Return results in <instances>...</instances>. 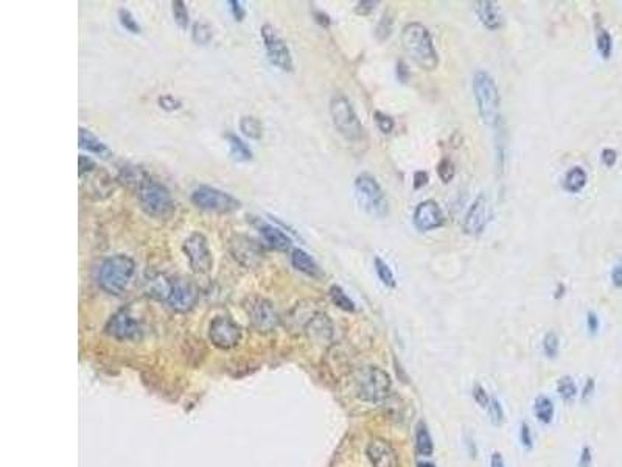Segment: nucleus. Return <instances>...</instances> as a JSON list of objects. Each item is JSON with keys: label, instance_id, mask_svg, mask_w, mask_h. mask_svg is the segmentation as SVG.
I'll list each match as a JSON object with an SVG mask.
<instances>
[{"label": "nucleus", "instance_id": "f257e3e1", "mask_svg": "<svg viewBox=\"0 0 622 467\" xmlns=\"http://www.w3.org/2000/svg\"><path fill=\"white\" fill-rule=\"evenodd\" d=\"M401 46L411 59L423 70H436L439 57L431 34L423 23L410 22L401 32Z\"/></svg>", "mask_w": 622, "mask_h": 467}, {"label": "nucleus", "instance_id": "f03ea898", "mask_svg": "<svg viewBox=\"0 0 622 467\" xmlns=\"http://www.w3.org/2000/svg\"><path fill=\"white\" fill-rule=\"evenodd\" d=\"M150 295L176 312H188L197 306L198 288L192 282L176 277H159L151 284Z\"/></svg>", "mask_w": 622, "mask_h": 467}, {"label": "nucleus", "instance_id": "7ed1b4c3", "mask_svg": "<svg viewBox=\"0 0 622 467\" xmlns=\"http://www.w3.org/2000/svg\"><path fill=\"white\" fill-rule=\"evenodd\" d=\"M136 276V262L126 254H115L105 259L99 268V285L108 295L120 296Z\"/></svg>", "mask_w": 622, "mask_h": 467}, {"label": "nucleus", "instance_id": "20e7f679", "mask_svg": "<svg viewBox=\"0 0 622 467\" xmlns=\"http://www.w3.org/2000/svg\"><path fill=\"white\" fill-rule=\"evenodd\" d=\"M137 198L145 214L156 220H168L176 210L174 199L170 190L151 178H145L137 186Z\"/></svg>", "mask_w": 622, "mask_h": 467}, {"label": "nucleus", "instance_id": "39448f33", "mask_svg": "<svg viewBox=\"0 0 622 467\" xmlns=\"http://www.w3.org/2000/svg\"><path fill=\"white\" fill-rule=\"evenodd\" d=\"M473 94L479 117L489 126H495L499 122V109H501V97L496 86L495 78L489 72L479 70L473 77Z\"/></svg>", "mask_w": 622, "mask_h": 467}, {"label": "nucleus", "instance_id": "423d86ee", "mask_svg": "<svg viewBox=\"0 0 622 467\" xmlns=\"http://www.w3.org/2000/svg\"><path fill=\"white\" fill-rule=\"evenodd\" d=\"M353 384H355L357 397L368 404L384 402L392 390V380L389 374L375 366H368L358 371Z\"/></svg>", "mask_w": 622, "mask_h": 467}, {"label": "nucleus", "instance_id": "0eeeda50", "mask_svg": "<svg viewBox=\"0 0 622 467\" xmlns=\"http://www.w3.org/2000/svg\"><path fill=\"white\" fill-rule=\"evenodd\" d=\"M330 115L334 128L344 139L350 142H359L364 136L361 120L353 109L350 100L344 95H334L330 100Z\"/></svg>", "mask_w": 622, "mask_h": 467}, {"label": "nucleus", "instance_id": "6e6552de", "mask_svg": "<svg viewBox=\"0 0 622 467\" xmlns=\"http://www.w3.org/2000/svg\"><path fill=\"white\" fill-rule=\"evenodd\" d=\"M355 193L361 208L374 218H384L389 212L388 198L378 181L369 173H361L355 178Z\"/></svg>", "mask_w": 622, "mask_h": 467}, {"label": "nucleus", "instance_id": "1a4fd4ad", "mask_svg": "<svg viewBox=\"0 0 622 467\" xmlns=\"http://www.w3.org/2000/svg\"><path fill=\"white\" fill-rule=\"evenodd\" d=\"M192 203L199 209L215 214H229L241 208V203L235 197L212 186L197 187L192 193Z\"/></svg>", "mask_w": 622, "mask_h": 467}, {"label": "nucleus", "instance_id": "9d476101", "mask_svg": "<svg viewBox=\"0 0 622 467\" xmlns=\"http://www.w3.org/2000/svg\"><path fill=\"white\" fill-rule=\"evenodd\" d=\"M260 36L263 41L266 57L270 63L282 72H292L294 63H292V54L286 41L279 34L271 23H263L260 28Z\"/></svg>", "mask_w": 622, "mask_h": 467}, {"label": "nucleus", "instance_id": "9b49d317", "mask_svg": "<svg viewBox=\"0 0 622 467\" xmlns=\"http://www.w3.org/2000/svg\"><path fill=\"white\" fill-rule=\"evenodd\" d=\"M182 252L185 254L188 265L197 275H207L213 266V256L205 235L192 232L182 244Z\"/></svg>", "mask_w": 622, "mask_h": 467}, {"label": "nucleus", "instance_id": "f8f14e48", "mask_svg": "<svg viewBox=\"0 0 622 467\" xmlns=\"http://www.w3.org/2000/svg\"><path fill=\"white\" fill-rule=\"evenodd\" d=\"M246 315L249 323L260 333L274 332L280 324V317L272 302L265 298H251L246 302Z\"/></svg>", "mask_w": 622, "mask_h": 467}, {"label": "nucleus", "instance_id": "ddd939ff", "mask_svg": "<svg viewBox=\"0 0 622 467\" xmlns=\"http://www.w3.org/2000/svg\"><path fill=\"white\" fill-rule=\"evenodd\" d=\"M241 327L229 317H217L209 326V339L218 349H232L241 341Z\"/></svg>", "mask_w": 622, "mask_h": 467}, {"label": "nucleus", "instance_id": "4468645a", "mask_svg": "<svg viewBox=\"0 0 622 467\" xmlns=\"http://www.w3.org/2000/svg\"><path fill=\"white\" fill-rule=\"evenodd\" d=\"M106 332L108 335L119 339V341H131V339H137L140 337L142 324L128 308H121L108 321Z\"/></svg>", "mask_w": 622, "mask_h": 467}, {"label": "nucleus", "instance_id": "2eb2a0df", "mask_svg": "<svg viewBox=\"0 0 622 467\" xmlns=\"http://www.w3.org/2000/svg\"><path fill=\"white\" fill-rule=\"evenodd\" d=\"M229 246L232 256L235 257V260H239L243 266H246V268H255L265 257L263 246L257 240L246 237V235H235V237H232Z\"/></svg>", "mask_w": 622, "mask_h": 467}, {"label": "nucleus", "instance_id": "dca6fc26", "mask_svg": "<svg viewBox=\"0 0 622 467\" xmlns=\"http://www.w3.org/2000/svg\"><path fill=\"white\" fill-rule=\"evenodd\" d=\"M489 223V201L484 193L474 199L462 223V230L468 235H481Z\"/></svg>", "mask_w": 622, "mask_h": 467}, {"label": "nucleus", "instance_id": "f3484780", "mask_svg": "<svg viewBox=\"0 0 622 467\" xmlns=\"http://www.w3.org/2000/svg\"><path fill=\"white\" fill-rule=\"evenodd\" d=\"M445 217L442 209L439 208V204L434 199H426V201L420 203L416 210H414V226L422 232H428V230H434L437 228L443 226Z\"/></svg>", "mask_w": 622, "mask_h": 467}, {"label": "nucleus", "instance_id": "a211bd4d", "mask_svg": "<svg viewBox=\"0 0 622 467\" xmlns=\"http://www.w3.org/2000/svg\"><path fill=\"white\" fill-rule=\"evenodd\" d=\"M365 455L372 467H399L397 452L384 439H372L365 448Z\"/></svg>", "mask_w": 622, "mask_h": 467}, {"label": "nucleus", "instance_id": "6ab92c4d", "mask_svg": "<svg viewBox=\"0 0 622 467\" xmlns=\"http://www.w3.org/2000/svg\"><path fill=\"white\" fill-rule=\"evenodd\" d=\"M474 13L479 17V21L487 30H495L501 28L503 26V16L496 2L492 0H479L474 3Z\"/></svg>", "mask_w": 622, "mask_h": 467}, {"label": "nucleus", "instance_id": "aec40b11", "mask_svg": "<svg viewBox=\"0 0 622 467\" xmlns=\"http://www.w3.org/2000/svg\"><path fill=\"white\" fill-rule=\"evenodd\" d=\"M257 228L260 230L261 237H263L266 244L270 245L271 248H274V250L286 251V250H290V248H291L292 240L283 232V230H280L279 228L274 226V224L260 221L257 224Z\"/></svg>", "mask_w": 622, "mask_h": 467}, {"label": "nucleus", "instance_id": "412c9836", "mask_svg": "<svg viewBox=\"0 0 622 467\" xmlns=\"http://www.w3.org/2000/svg\"><path fill=\"white\" fill-rule=\"evenodd\" d=\"M78 139H80V148L86 150L88 153L100 156L103 159H108L109 156H112L111 150L108 148V145L105 142H101L100 139L89 130L80 128V131H78Z\"/></svg>", "mask_w": 622, "mask_h": 467}, {"label": "nucleus", "instance_id": "4be33fe9", "mask_svg": "<svg viewBox=\"0 0 622 467\" xmlns=\"http://www.w3.org/2000/svg\"><path fill=\"white\" fill-rule=\"evenodd\" d=\"M291 265L294 266L297 271H301L307 276L311 277L321 276L319 265L316 264V260L311 257L307 251L301 250V248H296V250L291 251Z\"/></svg>", "mask_w": 622, "mask_h": 467}, {"label": "nucleus", "instance_id": "5701e85b", "mask_svg": "<svg viewBox=\"0 0 622 467\" xmlns=\"http://www.w3.org/2000/svg\"><path fill=\"white\" fill-rule=\"evenodd\" d=\"M332 330H333L332 324L325 315H314V317L310 318L307 323V332L321 343L330 341V338L333 335Z\"/></svg>", "mask_w": 622, "mask_h": 467}, {"label": "nucleus", "instance_id": "b1692460", "mask_svg": "<svg viewBox=\"0 0 622 467\" xmlns=\"http://www.w3.org/2000/svg\"><path fill=\"white\" fill-rule=\"evenodd\" d=\"M225 141H228L229 145L230 156L235 161L249 162L252 159V150L248 147V143H245L241 137L234 135V132H229V135H225Z\"/></svg>", "mask_w": 622, "mask_h": 467}, {"label": "nucleus", "instance_id": "393cba45", "mask_svg": "<svg viewBox=\"0 0 622 467\" xmlns=\"http://www.w3.org/2000/svg\"><path fill=\"white\" fill-rule=\"evenodd\" d=\"M416 450L422 457H431L434 452V444L425 422H419L416 427Z\"/></svg>", "mask_w": 622, "mask_h": 467}, {"label": "nucleus", "instance_id": "a878e982", "mask_svg": "<svg viewBox=\"0 0 622 467\" xmlns=\"http://www.w3.org/2000/svg\"><path fill=\"white\" fill-rule=\"evenodd\" d=\"M587 181H588L587 172H585L582 167H574L566 173L563 184L565 189L570 193H579L585 186H587Z\"/></svg>", "mask_w": 622, "mask_h": 467}, {"label": "nucleus", "instance_id": "bb28decb", "mask_svg": "<svg viewBox=\"0 0 622 467\" xmlns=\"http://www.w3.org/2000/svg\"><path fill=\"white\" fill-rule=\"evenodd\" d=\"M534 415L541 424H551L554 419V404L550 397L539 396L534 402Z\"/></svg>", "mask_w": 622, "mask_h": 467}, {"label": "nucleus", "instance_id": "cd10ccee", "mask_svg": "<svg viewBox=\"0 0 622 467\" xmlns=\"http://www.w3.org/2000/svg\"><path fill=\"white\" fill-rule=\"evenodd\" d=\"M240 131L246 137L259 141V139H261V136H263V125H261L257 117L246 115V117H241L240 120Z\"/></svg>", "mask_w": 622, "mask_h": 467}, {"label": "nucleus", "instance_id": "c85d7f7f", "mask_svg": "<svg viewBox=\"0 0 622 467\" xmlns=\"http://www.w3.org/2000/svg\"><path fill=\"white\" fill-rule=\"evenodd\" d=\"M374 265H375V271H377L378 279H380V281L386 285L388 288H394L395 285H397V281H395V276L391 270V266H389L381 257H378V256L374 259Z\"/></svg>", "mask_w": 622, "mask_h": 467}, {"label": "nucleus", "instance_id": "c756f323", "mask_svg": "<svg viewBox=\"0 0 622 467\" xmlns=\"http://www.w3.org/2000/svg\"><path fill=\"white\" fill-rule=\"evenodd\" d=\"M330 298L334 302V306L343 308L345 312H355V302H353L349 296L345 295V291L339 287V285H332L330 287Z\"/></svg>", "mask_w": 622, "mask_h": 467}, {"label": "nucleus", "instance_id": "7c9ffc66", "mask_svg": "<svg viewBox=\"0 0 622 467\" xmlns=\"http://www.w3.org/2000/svg\"><path fill=\"white\" fill-rule=\"evenodd\" d=\"M596 42H597V50H599V53L602 54V58L608 59L610 57H612L613 39H612V36H610V33L607 32L605 28H602V27L597 28Z\"/></svg>", "mask_w": 622, "mask_h": 467}, {"label": "nucleus", "instance_id": "2f4dec72", "mask_svg": "<svg viewBox=\"0 0 622 467\" xmlns=\"http://www.w3.org/2000/svg\"><path fill=\"white\" fill-rule=\"evenodd\" d=\"M172 11L174 22L178 23V27L181 30H187L188 23H190V14H188L185 2H182V0H174V2H172Z\"/></svg>", "mask_w": 622, "mask_h": 467}, {"label": "nucleus", "instance_id": "473e14b6", "mask_svg": "<svg viewBox=\"0 0 622 467\" xmlns=\"http://www.w3.org/2000/svg\"><path fill=\"white\" fill-rule=\"evenodd\" d=\"M557 393L565 402H571V400L577 396V386L574 384V380H572L570 375L560 379L557 384Z\"/></svg>", "mask_w": 622, "mask_h": 467}, {"label": "nucleus", "instance_id": "72a5a7b5", "mask_svg": "<svg viewBox=\"0 0 622 467\" xmlns=\"http://www.w3.org/2000/svg\"><path fill=\"white\" fill-rule=\"evenodd\" d=\"M192 38H193L194 42H197V44H201V46L209 44V42L213 38L212 27L209 26V23H205V22H197L193 26Z\"/></svg>", "mask_w": 622, "mask_h": 467}, {"label": "nucleus", "instance_id": "f704fd0d", "mask_svg": "<svg viewBox=\"0 0 622 467\" xmlns=\"http://www.w3.org/2000/svg\"><path fill=\"white\" fill-rule=\"evenodd\" d=\"M560 348V339L556 332H548L545 338H543V352L548 359H556Z\"/></svg>", "mask_w": 622, "mask_h": 467}, {"label": "nucleus", "instance_id": "c9c22d12", "mask_svg": "<svg viewBox=\"0 0 622 467\" xmlns=\"http://www.w3.org/2000/svg\"><path fill=\"white\" fill-rule=\"evenodd\" d=\"M119 21H120V23H121V27H123V28L126 30V32H130V33H132V34L140 33V26H139V22H137L136 17L132 16V13H131L130 10L120 8V10H119Z\"/></svg>", "mask_w": 622, "mask_h": 467}, {"label": "nucleus", "instance_id": "e433bc0d", "mask_svg": "<svg viewBox=\"0 0 622 467\" xmlns=\"http://www.w3.org/2000/svg\"><path fill=\"white\" fill-rule=\"evenodd\" d=\"M392 26H394V19H392V16L389 14V10L386 11V13L383 14V17L380 19V22H378V26H377V38H378V41H386L389 36H391V33H392Z\"/></svg>", "mask_w": 622, "mask_h": 467}, {"label": "nucleus", "instance_id": "4c0bfd02", "mask_svg": "<svg viewBox=\"0 0 622 467\" xmlns=\"http://www.w3.org/2000/svg\"><path fill=\"white\" fill-rule=\"evenodd\" d=\"M437 175L443 184H448L454 178V163L448 157H443L437 166Z\"/></svg>", "mask_w": 622, "mask_h": 467}, {"label": "nucleus", "instance_id": "58836bf2", "mask_svg": "<svg viewBox=\"0 0 622 467\" xmlns=\"http://www.w3.org/2000/svg\"><path fill=\"white\" fill-rule=\"evenodd\" d=\"M374 117H375V123L378 126V130H380L383 135H389V132H392L395 122L391 115L384 114L381 111H375Z\"/></svg>", "mask_w": 622, "mask_h": 467}, {"label": "nucleus", "instance_id": "ea45409f", "mask_svg": "<svg viewBox=\"0 0 622 467\" xmlns=\"http://www.w3.org/2000/svg\"><path fill=\"white\" fill-rule=\"evenodd\" d=\"M489 416H490V421L493 422V426H501V424L504 422V410L496 397L490 399Z\"/></svg>", "mask_w": 622, "mask_h": 467}, {"label": "nucleus", "instance_id": "a19ab883", "mask_svg": "<svg viewBox=\"0 0 622 467\" xmlns=\"http://www.w3.org/2000/svg\"><path fill=\"white\" fill-rule=\"evenodd\" d=\"M157 105H159V108L163 109V111L173 112V111H178V109L182 108V101L176 99V97H173V95L165 94V95H162V97H159V99H157Z\"/></svg>", "mask_w": 622, "mask_h": 467}, {"label": "nucleus", "instance_id": "79ce46f5", "mask_svg": "<svg viewBox=\"0 0 622 467\" xmlns=\"http://www.w3.org/2000/svg\"><path fill=\"white\" fill-rule=\"evenodd\" d=\"M472 396L474 399V402H476L481 406V408H489L490 397H489V394H487V391L484 390L483 385H479V384L473 385Z\"/></svg>", "mask_w": 622, "mask_h": 467}, {"label": "nucleus", "instance_id": "37998d69", "mask_svg": "<svg viewBox=\"0 0 622 467\" xmlns=\"http://www.w3.org/2000/svg\"><path fill=\"white\" fill-rule=\"evenodd\" d=\"M520 441H521V446L526 448V450H530V448L534 447V438H532V432H530V428H529V426L526 422H521V427H520Z\"/></svg>", "mask_w": 622, "mask_h": 467}, {"label": "nucleus", "instance_id": "c03bdc74", "mask_svg": "<svg viewBox=\"0 0 622 467\" xmlns=\"http://www.w3.org/2000/svg\"><path fill=\"white\" fill-rule=\"evenodd\" d=\"M229 8H230L232 16H234V19L237 22H241L243 19H245L246 11H245V8H243V5H241V2H239V0H230Z\"/></svg>", "mask_w": 622, "mask_h": 467}, {"label": "nucleus", "instance_id": "a18cd8bd", "mask_svg": "<svg viewBox=\"0 0 622 467\" xmlns=\"http://www.w3.org/2000/svg\"><path fill=\"white\" fill-rule=\"evenodd\" d=\"M97 163L88 156H80V177L83 178L84 175H89L95 172Z\"/></svg>", "mask_w": 622, "mask_h": 467}, {"label": "nucleus", "instance_id": "49530a36", "mask_svg": "<svg viewBox=\"0 0 622 467\" xmlns=\"http://www.w3.org/2000/svg\"><path fill=\"white\" fill-rule=\"evenodd\" d=\"M375 7H377V2H372V0H363V2H358L355 11L361 16H368L375 10Z\"/></svg>", "mask_w": 622, "mask_h": 467}, {"label": "nucleus", "instance_id": "de8ad7c7", "mask_svg": "<svg viewBox=\"0 0 622 467\" xmlns=\"http://www.w3.org/2000/svg\"><path fill=\"white\" fill-rule=\"evenodd\" d=\"M410 77H411V72H410V68H408V64L403 61V59H399L397 61V78L401 83H408Z\"/></svg>", "mask_w": 622, "mask_h": 467}, {"label": "nucleus", "instance_id": "09e8293b", "mask_svg": "<svg viewBox=\"0 0 622 467\" xmlns=\"http://www.w3.org/2000/svg\"><path fill=\"white\" fill-rule=\"evenodd\" d=\"M601 157H602V162L605 163L607 167H613L616 161H618V153H616V151L612 148H605L602 151Z\"/></svg>", "mask_w": 622, "mask_h": 467}, {"label": "nucleus", "instance_id": "8fccbe9b", "mask_svg": "<svg viewBox=\"0 0 622 467\" xmlns=\"http://www.w3.org/2000/svg\"><path fill=\"white\" fill-rule=\"evenodd\" d=\"M593 463V455H591V448L585 446L581 452V458H579V467H591Z\"/></svg>", "mask_w": 622, "mask_h": 467}, {"label": "nucleus", "instance_id": "3c124183", "mask_svg": "<svg viewBox=\"0 0 622 467\" xmlns=\"http://www.w3.org/2000/svg\"><path fill=\"white\" fill-rule=\"evenodd\" d=\"M426 184H428V173L423 172V170L414 173V189H422Z\"/></svg>", "mask_w": 622, "mask_h": 467}, {"label": "nucleus", "instance_id": "603ef678", "mask_svg": "<svg viewBox=\"0 0 622 467\" xmlns=\"http://www.w3.org/2000/svg\"><path fill=\"white\" fill-rule=\"evenodd\" d=\"M587 326H588V330L591 333H596L597 329H599V318H597V315L594 312H588V315H587Z\"/></svg>", "mask_w": 622, "mask_h": 467}, {"label": "nucleus", "instance_id": "864d4df0", "mask_svg": "<svg viewBox=\"0 0 622 467\" xmlns=\"http://www.w3.org/2000/svg\"><path fill=\"white\" fill-rule=\"evenodd\" d=\"M612 282L614 287L622 288V262L619 265H616L613 271H612Z\"/></svg>", "mask_w": 622, "mask_h": 467}, {"label": "nucleus", "instance_id": "5fc2aeb1", "mask_svg": "<svg viewBox=\"0 0 622 467\" xmlns=\"http://www.w3.org/2000/svg\"><path fill=\"white\" fill-rule=\"evenodd\" d=\"M314 19H316V22L318 23H321L322 27H328L330 26V17H328L324 11H319V10H316L314 11Z\"/></svg>", "mask_w": 622, "mask_h": 467}, {"label": "nucleus", "instance_id": "6e6d98bb", "mask_svg": "<svg viewBox=\"0 0 622 467\" xmlns=\"http://www.w3.org/2000/svg\"><path fill=\"white\" fill-rule=\"evenodd\" d=\"M594 380L593 379H588V381L587 384H585V388H583V391H582V400L585 402V400H587L591 394H593V391H594Z\"/></svg>", "mask_w": 622, "mask_h": 467}, {"label": "nucleus", "instance_id": "4d7b16f0", "mask_svg": "<svg viewBox=\"0 0 622 467\" xmlns=\"http://www.w3.org/2000/svg\"><path fill=\"white\" fill-rule=\"evenodd\" d=\"M490 467H505V464H504V458H503V455H501V453L495 452V453L492 455Z\"/></svg>", "mask_w": 622, "mask_h": 467}, {"label": "nucleus", "instance_id": "13d9d810", "mask_svg": "<svg viewBox=\"0 0 622 467\" xmlns=\"http://www.w3.org/2000/svg\"><path fill=\"white\" fill-rule=\"evenodd\" d=\"M562 291H565V287H563L562 284H559V290H557V295H556L557 299L562 298V295H565V293H562Z\"/></svg>", "mask_w": 622, "mask_h": 467}, {"label": "nucleus", "instance_id": "bf43d9fd", "mask_svg": "<svg viewBox=\"0 0 622 467\" xmlns=\"http://www.w3.org/2000/svg\"><path fill=\"white\" fill-rule=\"evenodd\" d=\"M417 467H436V466L432 463H428V461H422V463L417 464Z\"/></svg>", "mask_w": 622, "mask_h": 467}]
</instances>
